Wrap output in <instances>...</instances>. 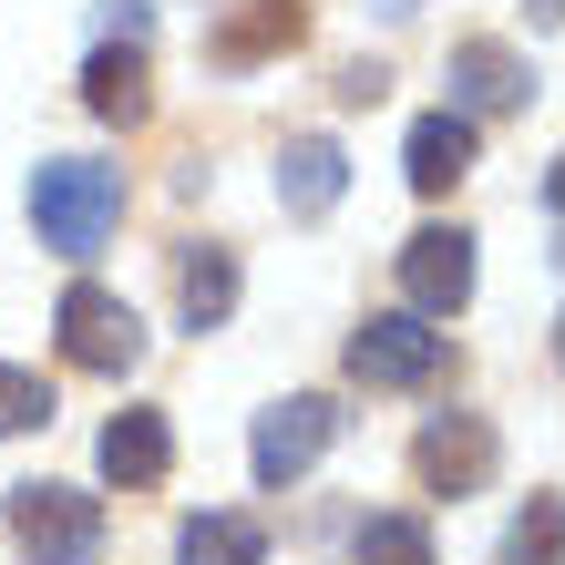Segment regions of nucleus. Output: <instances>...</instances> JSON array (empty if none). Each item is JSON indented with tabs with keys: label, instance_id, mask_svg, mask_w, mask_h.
I'll return each mask as SVG.
<instances>
[{
	"label": "nucleus",
	"instance_id": "f257e3e1",
	"mask_svg": "<svg viewBox=\"0 0 565 565\" xmlns=\"http://www.w3.org/2000/svg\"><path fill=\"white\" fill-rule=\"evenodd\" d=\"M114 216H124V175H114V164L52 154L42 175H31V226H42L52 257H93V247L114 237Z\"/></svg>",
	"mask_w": 565,
	"mask_h": 565
},
{
	"label": "nucleus",
	"instance_id": "f03ea898",
	"mask_svg": "<svg viewBox=\"0 0 565 565\" xmlns=\"http://www.w3.org/2000/svg\"><path fill=\"white\" fill-rule=\"evenodd\" d=\"M11 545L31 565H93L104 555V504L73 483H11Z\"/></svg>",
	"mask_w": 565,
	"mask_h": 565
},
{
	"label": "nucleus",
	"instance_id": "7ed1b4c3",
	"mask_svg": "<svg viewBox=\"0 0 565 565\" xmlns=\"http://www.w3.org/2000/svg\"><path fill=\"white\" fill-rule=\"evenodd\" d=\"M62 360H73V371H104V381H124V371H135V360H145V319L135 309H124V298L114 288H62Z\"/></svg>",
	"mask_w": 565,
	"mask_h": 565
},
{
	"label": "nucleus",
	"instance_id": "20e7f679",
	"mask_svg": "<svg viewBox=\"0 0 565 565\" xmlns=\"http://www.w3.org/2000/svg\"><path fill=\"white\" fill-rule=\"evenodd\" d=\"M350 381H371V391H422V381H443V329H422L412 309L360 319V329H350Z\"/></svg>",
	"mask_w": 565,
	"mask_h": 565
},
{
	"label": "nucleus",
	"instance_id": "39448f33",
	"mask_svg": "<svg viewBox=\"0 0 565 565\" xmlns=\"http://www.w3.org/2000/svg\"><path fill=\"white\" fill-rule=\"evenodd\" d=\"M329 431H340V402H329V391H298V402H278L268 422H257V443H247V452H257V483H268V493L298 483V473L329 452Z\"/></svg>",
	"mask_w": 565,
	"mask_h": 565
},
{
	"label": "nucleus",
	"instance_id": "423d86ee",
	"mask_svg": "<svg viewBox=\"0 0 565 565\" xmlns=\"http://www.w3.org/2000/svg\"><path fill=\"white\" fill-rule=\"evenodd\" d=\"M402 298H412V319H452L462 298H473V237H462V226L402 237Z\"/></svg>",
	"mask_w": 565,
	"mask_h": 565
},
{
	"label": "nucleus",
	"instance_id": "0eeeda50",
	"mask_svg": "<svg viewBox=\"0 0 565 565\" xmlns=\"http://www.w3.org/2000/svg\"><path fill=\"white\" fill-rule=\"evenodd\" d=\"M412 462H422V483H431V493H473V483L493 473V431H483L473 412H443V422L422 431V452H412Z\"/></svg>",
	"mask_w": 565,
	"mask_h": 565
},
{
	"label": "nucleus",
	"instance_id": "6e6552de",
	"mask_svg": "<svg viewBox=\"0 0 565 565\" xmlns=\"http://www.w3.org/2000/svg\"><path fill=\"white\" fill-rule=\"evenodd\" d=\"M164 462H175V431H164V412H114V422H104V483L145 493V483H164Z\"/></svg>",
	"mask_w": 565,
	"mask_h": 565
},
{
	"label": "nucleus",
	"instance_id": "1a4fd4ad",
	"mask_svg": "<svg viewBox=\"0 0 565 565\" xmlns=\"http://www.w3.org/2000/svg\"><path fill=\"white\" fill-rule=\"evenodd\" d=\"M402 164H412V185H422V195H452L462 175H473V114H452V104H443V114H422Z\"/></svg>",
	"mask_w": 565,
	"mask_h": 565
},
{
	"label": "nucleus",
	"instance_id": "9d476101",
	"mask_svg": "<svg viewBox=\"0 0 565 565\" xmlns=\"http://www.w3.org/2000/svg\"><path fill=\"white\" fill-rule=\"evenodd\" d=\"M524 104V62L504 42H462L452 52V114H514Z\"/></svg>",
	"mask_w": 565,
	"mask_h": 565
},
{
	"label": "nucleus",
	"instance_id": "9b49d317",
	"mask_svg": "<svg viewBox=\"0 0 565 565\" xmlns=\"http://www.w3.org/2000/svg\"><path fill=\"white\" fill-rule=\"evenodd\" d=\"M340 185H350V164H340V145H329V135H298V145L278 154V206H288V216H329V206H340Z\"/></svg>",
	"mask_w": 565,
	"mask_h": 565
},
{
	"label": "nucleus",
	"instance_id": "f8f14e48",
	"mask_svg": "<svg viewBox=\"0 0 565 565\" xmlns=\"http://www.w3.org/2000/svg\"><path fill=\"white\" fill-rule=\"evenodd\" d=\"M83 104L104 114V124H145V104H154V93H145V52H135V42L114 52V42H104V52L83 62Z\"/></svg>",
	"mask_w": 565,
	"mask_h": 565
},
{
	"label": "nucleus",
	"instance_id": "ddd939ff",
	"mask_svg": "<svg viewBox=\"0 0 565 565\" xmlns=\"http://www.w3.org/2000/svg\"><path fill=\"white\" fill-rule=\"evenodd\" d=\"M298 42V0H237V21L216 31V62H268V52H288Z\"/></svg>",
	"mask_w": 565,
	"mask_h": 565
},
{
	"label": "nucleus",
	"instance_id": "4468645a",
	"mask_svg": "<svg viewBox=\"0 0 565 565\" xmlns=\"http://www.w3.org/2000/svg\"><path fill=\"white\" fill-rule=\"evenodd\" d=\"M257 555H268V524L257 514H195L185 545H175V565H257Z\"/></svg>",
	"mask_w": 565,
	"mask_h": 565
},
{
	"label": "nucleus",
	"instance_id": "2eb2a0df",
	"mask_svg": "<svg viewBox=\"0 0 565 565\" xmlns=\"http://www.w3.org/2000/svg\"><path fill=\"white\" fill-rule=\"evenodd\" d=\"M226 309H237V257H226V247H195L185 257V319L195 329H226Z\"/></svg>",
	"mask_w": 565,
	"mask_h": 565
},
{
	"label": "nucleus",
	"instance_id": "dca6fc26",
	"mask_svg": "<svg viewBox=\"0 0 565 565\" xmlns=\"http://www.w3.org/2000/svg\"><path fill=\"white\" fill-rule=\"evenodd\" d=\"M360 565H431V535L412 514H371L360 524Z\"/></svg>",
	"mask_w": 565,
	"mask_h": 565
},
{
	"label": "nucleus",
	"instance_id": "f3484780",
	"mask_svg": "<svg viewBox=\"0 0 565 565\" xmlns=\"http://www.w3.org/2000/svg\"><path fill=\"white\" fill-rule=\"evenodd\" d=\"M42 422H52V381L0 360V443H11V431H42Z\"/></svg>",
	"mask_w": 565,
	"mask_h": 565
},
{
	"label": "nucleus",
	"instance_id": "a211bd4d",
	"mask_svg": "<svg viewBox=\"0 0 565 565\" xmlns=\"http://www.w3.org/2000/svg\"><path fill=\"white\" fill-rule=\"evenodd\" d=\"M504 565H555V493H535V504L514 514V535H504Z\"/></svg>",
	"mask_w": 565,
	"mask_h": 565
},
{
	"label": "nucleus",
	"instance_id": "6ab92c4d",
	"mask_svg": "<svg viewBox=\"0 0 565 565\" xmlns=\"http://www.w3.org/2000/svg\"><path fill=\"white\" fill-rule=\"evenodd\" d=\"M535 11H555V0H535Z\"/></svg>",
	"mask_w": 565,
	"mask_h": 565
}]
</instances>
